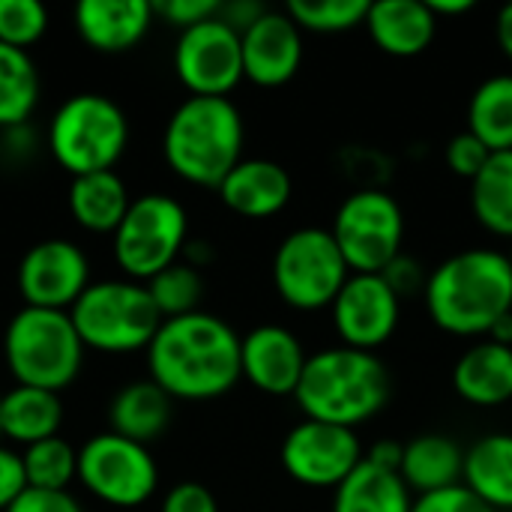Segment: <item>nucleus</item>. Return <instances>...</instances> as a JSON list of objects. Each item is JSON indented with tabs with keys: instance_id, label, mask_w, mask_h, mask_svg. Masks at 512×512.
<instances>
[{
	"instance_id": "1",
	"label": "nucleus",
	"mask_w": 512,
	"mask_h": 512,
	"mask_svg": "<svg viewBox=\"0 0 512 512\" xmlns=\"http://www.w3.org/2000/svg\"><path fill=\"white\" fill-rule=\"evenodd\" d=\"M147 369L171 399H219L243 378L240 336L207 312L168 318L147 348Z\"/></svg>"
},
{
	"instance_id": "2",
	"label": "nucleus",
	"mask_w": 512,
	"mask_h": 512,
	"mask_svg": "<svg viewBox=\"0 0 512 512\" xmlns=\"http://www.w3.org/2000/svg\"><path fill=\"white\" fill-rule=\"evenodd\" d=\"M426 312L450 336H489L512 312V264L498 249H465L438 264L423 288Z\"/></svg>"
},
{
	"instance_id": "3",
	"label": "nucleus",
	"mask_w": 512,
	"mask_h": 512,
	"mask_svg": "<svg viewBox=\"0 0 512 512\" xmlns=\"http://www.w3.org/2000/svg\"><path fill=\"white\" fill-rule=\"evenodd\" d=\"M393 393V378L384 360L372 351L348 345L309 354L300 387L294 393L306 420L354 429L378 417Z\"/></svg>"
},
{
	"instance_id": "4",
	"label": "nucleus",
	"mask_w": 512,
	"mask_h": 512,
	"mask_svg": "<svg viewBox=\"0 0 512 512\" xmlns=\"http://www.w3.org/2000/svg\"><path fill=\"white\" fill-rule=\"evenodd\" d=\"M243 135V117L228 96H189L165 126L162 153L180 180L219 189L243 159Z\"/></svg>"
},
{
	"instance_id": "5",
	"label": "nucleus",
	"mask_w": 512,
	"mask_h": 512,
	"mask_svg": "<svg viewBox=\"0 0 512 512\" xmlns=\"http://www.w3.org/2000/svg\"><path fill=\"white\" fill-rule=\"evenodd\" d=\"M3 357L21 387L60 393L78 378L84 342L69 312L24 306L6 327Z\"/></svg>"
},
{
	"instance_id": "6",
	"label": "nucleus",
	"mask_w": 512,
	"mask_h": 512,
	"mask_svg": "<svg viewBox=\"0 0 512 512\" xmlns=\"http://www.w3.org/2000/svg\"><path fill=\"white\" fill-rule=\"evenodd\" d=\"M126 144L129 120L123 108L102 93L69 96L48 126V150L72 177L114 171Z\"/></svg>"
},
{
	"instance_id": "7",
	"label": "nucleus",
	"mask_w": 512,
	"mask_h": 512,
	"mask_svg": "<svg viewBox=\"0 0 512 512\" xmlns=\"http://www.w3.org/2000/svg\"><path fill=\"white\" fill-rule=\"evenodd\" d=\"M69 318L84 342L105 354H129L150 348L162 327V315L141 282H90V288L69 309Z\"/></svg>"
},
{
	"instance_id": "8",
	"label": "nucleus",
	"mask_w": 512,
	"mask_h": 512,
	"mask_svg": "<svg viewBox=\"0 0 512 512\" xmlns=\"http://www.w3.org/2000/svg\"><path fill=\"white\" fill-rule=\"evenodd\" d=\"M189 219L171 195H141L129 204L120 228L114 231V258L135 282H150L165 267L177 264L186 249Z\"/></svg>"
},
{
	"instance_id": "9",
	"label": "nucleus",
	"mask_w": 512,
	"mask_h": 512,
	"mask_svg": "<svg viewBox=\"0 0 512 512\" xmlns=\"http://www.w3.org/2000/svg\"><path fill=\"white\" fill-rule=\"evenodd\" d=\"M351 270L330 228H297L273 255V285L279 297L303 312L333 306Z\"/></svg>"
},
{
	"instance_id": "10",
	"label": "nucleus",
	"mask_w": 512,
	"mask_h": 512,
	"mask_svg": "<svg viewBox=\"0 0 512 512\" xmlns=\"http://www.w3.org/2000/svg\"><path fill=\"white\" fill-rule=\"evenodd\" d=\"M330 234L351 273H384L402 255L405 213L390 192L360 189L339 204Z\"/></svg>"
},
{
	"instance_id": "11",
	"label": "nucleus",
	"mask_w": 512,
	"mask_h": 512,
	"mask_svg": "<svg viewBox=\"0 0 512 512\" xmlns=\"http://www.w3.org/2000/svg\"><path fill=\"white\" fill-rule=\"evenodd\" d=\"M78 480L102 504L132 510L153 498L159 468L144 444L102 432L78 450Z\"/></svg>"
},
{
	"instance_id": "12",
	"label": "nucleus",
	"mask_w": 512,
	"mask_h": 512,
	"mask_svg": "<svg viewBox=\"0 0 512 512\" xmlns=\"http://www.w3.org/2000/svg\"><path fill=\"white\" fill-rule=\"evenodd\" d=\"M363 444L354 429L318 420L297 423L282 441L285 474L309 489H339L363 462Z\"/></svg>"
},
{
	"instance_id": "13",
	"label": "nucleus",
	"mask_w": 512,
	"mask_h": 512,
	"mask_svg": "<svg viewBox=\"0 0 512 512\" xmlns=\"http://www.w3.org/2000/svg\"><path fill=\"white\" fill-rule=\"evenodd\" d=\"M174 72L192 96H228L243 81L240 33L219 15L180 30Z\"/></svg>"
},
{
	"instance_id": "14",
	"label": "nucleus",
	"mask_w": 512,
	"mask_h": 512,
	"mask_svg": "<svg viewBox=\"0 0 512 512\" xmlns=\"http://www.w3.org/2000/svg\"><path fill=\"white\" fill-rule=\"evenodd\" d=\"M399 315L402 297L381 273H351L330 306L333 330L342 345L372 354L393 339Z\"/></svg>"
},
{
	"instance_id": "15",
	"label": "nucleus",
	"mask_w": 512,
	"mask_h": 512,
	"mask_svg": "<svg viewBox=\"0 0 512 512\" xmlns=\"http://www.w3.org/2000/svg\"><path fill=\"white\" fill-rule=\"evenodd\" d=\"M90 288V264L69 240H42L18 264V291L24 306L69 312Z\"/></svg>"
},
{
	"instance_id": "16",
	"label": "nucleus",
	"mask_w": 512,
	"mask_h": 512,
	"mask_svg": "<svg viewBox=\"0 0 512 512\" xmlns=\"http://www.w3.org/2000/svg\"><path fill=\"white\" fill-rule=\"evenodd\" d=\"M243 78L258 87L288 84L303 63V30L285 9H267L240 33Z\"/></svg>"
},
{
	"instance_id": "17",
	"label": "nucleus",
	"mask_w": 512,
	"mask_h": 512,
	"mask_svg": "<svg viewBox=\"0 0 512 512\" xmlns=\"http://www.w3.org/2000/svg\"><path fill=\"white\" fill-rule=\"evenodd\" d=\"M309 354L300 339L279 324H261L240 336V372L267 396H294Z\"/></svg>"
},
{
	"instance_id": "18",
	"label": "nucleus",
	"mask_w": 512,
	"mask_h": 512,
	"mask_svg": "<svg viewBox=\"0 0 512 512\" xmlns=\"http://www.w3.org/2000/svg\"><path fill=\"white\" fill-rule=\"evenodd\" d=\"M153 18L156 9L150 0H81L75 6V30L99 54L135 48L147 36Z\"/></svg>"
},
{
	"instance_id": "19",
	"label": "nucleus",
	"mask_w": 512,
	"mask_h": 512,
	"mask_svg": "<svg viewBox=\"0 0 512 512\" xmlns=\"http://www.w3.org/2000/svg\"><path fill=\"white\" fill-rule=\"evenodd\" d=\"M291 174L273 159H240L219 183L222 204L246 219H270L291 201Z\"/></svg>"
},
{
	"instance_id": "20",
	"label": "nucleus",
	"mask_w": 512,
	"mask_h": 512,
	"mask_svg": "<svg viewBox=\"0 0 512 512\" xmlns=\"http://www.w3.org/2000/svg\"><path fill=\"white\" fill-rule=\"evenodd\" d=\"M453 390L474 408H498L512 399V348L483 339L453 366Z\"/></svg>"
},
{
	"instance_id": "21",
	"label": "nucleus",
	"mask_w": 512,
	"mask_h": 512,
	"mask_svg": "<svg viewBox=\"0 0 512 512\" xmlns=\"http://www.w3.org/2000/svg\"><path fill=\"white\" fill-rule=\"evenodd\" d=\"M366 27L372 42L390 57L423 54L438 30V18L429 3L420 0H378L369 6Z\"/></svg>"
},
{
	"instance_id": "22",
	"label": "nucleus",
	"mask_w": 512,
	"mask_h": 512,
	"mask_svg": "<svg viewBox=\"0 0 512 512\" xmlns=\"http://www.w3.org/2000/svg\"><path fill=\"white\" fill-rule=\"evenodd\" d=\"M465 450L447 435H420L405 444L399 477L417 495H432L441 489L462 486Z\"/></svg>"
},
{
	"instance_id": "23",
	"label": "nucleus",
	"mask_w": 512,
	"mask_h": 512,
	"mask_svg": "<svg viewBox=\"0 0 512 512\" xmlns=\"http://www.w3.org/2000/svg\"><path fill=\"white\" fill-rule=\"evenodd\" d=\"M462 486L495 512L512 510V432H495L471 444Z\"/></svg>"
},
{
	"instance_id": "24",
	"label": "nucleus",
	"mask_w": 512,
	"mask_h": 512,
	"mask_svg": "<svg viewBox=\"0 0 512 512\" xmlns=\"http://www.w3.org/2000/svg\"><path fill=\"white\" fill-rule=\"evenodd\" d=\"M108 423L114 435H123L147 447L171 423V396L150 378L132 381L111 399Z\"/></svg>"
},
{
	"instance_id": "25",
	"label": "nucleus",
	"mask_w": 512,
	"mask_h": 512,
	"mask_svg": "<svg viewBox=\"0 0 512 512\" xmlns=\"http://www.w3.org/2000/svg\"><path fill=\"white\" fill-rule=\"evenodd\" d=\"M129 192L117 171H96L72 177L69 210L72 219L93 234H114L129 210Z\"/></svg>"
},
{
	"instance_id": "26",
	"label": "nucleus",
	"mask_w": 512,
	"mask_h": 512,
	"mask_svg": "<svg viewBox=\"0 0 512 512\" xmlns=\"http://www.w3.org/2000/svg\"><path fill=\"white\" fill-rule=\"evenodd\" d=\"M63 423L60 396L39 387L15 384L9 393L0 396V435L15 444H39L57 435Z\"/></svg>"
},
{
	"instance_id": "27",
	"label": "nucleus",
	"mask_w": 512,
	"mask_h": 512,
	"mask_svg": "<svg viewBox=\"0 0 512 512\" xmlns=\"http://www.w3.org/2000/svg\"><path fill=\"white\" fill-rule=\"evenodd\" d=\"M414 492L399 471H387L363 459L354 474L336 489L333 512H411Z\"/></svg>"
},
{
	"instance_id": "28",
	"label": "nucleus",
	"mask_w": 512,
	"mask_h": 512,
	"mask_svg": "<svg viewBox=\"0 0 512 512\" xmlns=\"http://www.w3.org/2000/svg\"><path fill=\"white\" fill-rule=\"evenodd\" d=\"M471 210L486 231L512 240V150L492 153L471 180Z\"/></svg>"
},
{
	"instance_id": "29",
	"label": "nucleus",
	"mask_w": 512,
	"mask_h": 512,
	"mask_svg": "<svg viewBox=\"0 0 512 512\" xmlns=\"http://www.w3.org/2000/svg\"><path fill=\"white\" fill-rule=\"evenodd\" d=\"M468 132H474L492 153L512 150V75H492L474 90Z\"/></svg>"
},
{
	"instance_id": "30",
	"label": "nucleus",
	"mask_w": 512,
	"mask_h": 512,
	"mask_svg": "<svg viewBox=\"0 0 512 512\" xmlns=\"http://www.w3.org/2000/svg\"><path fill=\"white\" fill-rule=\"evenodd\" d=\"M39 99V72L27 51L0 42V129L12 132L27 123Z\"/></svg>"
},
{
	"instance_id": "31",
	"label": "nucleus",
	"mask_w": 512,
	"mask_h": 512,
	"mask_svg": "<svg viewBox=\"0 0 512 512\" xmlns=\"http://www.w3.org/2000/svg\"><path fill=\"white\" fill-rule=\"evenodd\" d=\"M21 465H24L27 489L69 492V483L78 480V450L60 435L24 447Z\"/></svg>"
},
{
	"instance_id": "32",
	"label": "nucleus",
	"mask_w": 512,
	"mask_h": 512,
	"mask_svg": "<svg viewBox=\"0 0 512 512\" xmlns=\"http://www.w3.org/2000/svg\"><path fill=\"white\" fill-rule=\"evenodd\" d=\"M159 315L168 321V318H180V315H192L198 312V303L204 297V282H201V273L186 264V261H177L171 267H165L162 273H156L150 282H144Z\"/></svg>"
},
{
	"instance_id": "33",
	"label": "nucleus",
	"mask_w": 512,
	"mask_h": 512,
	"mask_svg": "<svg viewBox=\"0 0 512 512\" xmlns=\"http://www.w3.org/2000/svg\"><path fill=\"white\" fill-rule=\"evenodd\" d=\"M369 0H291L285 12L300 30L309 33H345L366 24Z\"/></svg>"
},
{
	"instance_id": "34",
	"label": "nucleus",
	"mask_w": 512,
	"mask_h": 512,
	"mask_svg": "<svg viewBox=\"0 0 512 512\" xmlns=\"http://www.w3.org/2000/svg\"><path fill=\"white\" fill-rule=\"evenodd\" d=\"M48 30V12L39 0H0V42L27 51Z\"/></svg>"
},
{
	"instance_id": "35",
	"label": "nucleus",
	"mask_w": 512,
	"mask_h": 512,
	"mask_svg": "<svg viewBox=\"0 0 512 512\" xmlns=\"http://www.w3.org/2000/svg\"><path fill=\"white\" fill-rule=\"evenodd\" d=\"M489 156H492V150L468 129L453 135L447 144V165L456 177H465V180H474L483 171V165L489 162Z\"/></svg>"
},
{
	"instance_id": "36",
	"label": "nucleus",
	"mask_w": 512,
	"mask_h": 512,
	"mask_svg": "<svg viewBox=\"0 0 512 512\" xmlns=\"http://www.w3.org/2000/svg\"><path fill=\"white\" fill-rule=\"evenodd\" d=\"M411 512H495L492 507H486L471 489L465 486H453V489H441L432 495H420L414 501Z\"/></svg>"
},
{
	"instance_id": "37",
	"label": "nucleus",
	"mask_w": 512,
	"mask_h": 512,
	"mask_svg": "<svg viewBox=\"0 0 512 512\" xmlns=\"http://www.w3.org/2000/svg\"><path fill=\"white\" fill-rule=\"evenodd\" d=\"M156 15H162L168 24L189 30L207 18H216L222 3L219 0H165V3H153Z\"/></svg>"
},
{
	"instance_id": "38",
	"label": "nucleus",
	"mask_w": 512,
	"mask_h": 512,
	"mask_svg": "<svg viewBox=\"0 0 512 512\" xmlns=\"http://www.w3.org/2000/svg\"><path fill=\"white\" fill-rule=\"evenodd\" d=\"M162 512H219V504L213 498V492L201 483H177L165 501Z\"/></svg>"
},
{
	"instance_id": "39",
	"label": "nucleus",
	"mask_w": 512,
	"mask_h": 512,
	"mask_svg": "<svg viewBox=\"0 0 512 512\" xmlns=\"http://www.w3.org/2000/svg\"><path fill=\"white\" fill-rule=\"evenodd\" d=\"M6 512H84L69 492L24 489Z\"/></svg>"
},
{
	"instance_id": "40",
	"label": "nucleus",
	"mask_w": 512,
	"mask_h": 512,
	"mask_svg": "<svg viewBox=\"0 0 512 512\" xmlns=\"http://www.w3.org/2000/svg\"><path fill=\"white\" fill-rule=\"evenodd\" d=\"M27 489V477H24V465L21 456L0 447V512L12 507V501Z\"/></svg>"
},
{
	"instance_id": "41",
	"label": "nucleus",
	"mask_w": 512,
	"mask_h": 512,
	"mask_svg": "<svg viewBox=\"0 0 512 512\" xmlns=\"http://www.w3.org/2000/svg\"><path fill=\"white\" fill-rule=\"evenodd\" d=\"M381 276L387 279V285H390L399 297H408V294H414V291H423V288H426V279H429V276H423L420 264H417L414 258H408V255H399Z\"/></svg>"
},
{
	"instance_id": "42",
	"label": "nucleus",
	"mask_w": 512,
	"mask_h": 512,
	"mask_svg": "<svg viewBox=\"0 0 512 512\" xmlns=\"http://www.w3.org/2000/svg\"><path fill=\"white\" fill-rule=\"evenodd\" d=\"M264 12H267V6H261V3L237 0V3H225V6L219 9V18H222L225 24H231L237 33H243V30H246L249 24H255Z\"/></svg>"
},
{
	"instance_id": "43",
	"label": "nucleus",
	"mask_w": 512,
	"mask_h": 512,
	"mask_svg": "<svg viewBox=\"0 0 512 512\" xmlns=\"http://www.w3.org/2000/svg\"><path fill=\"white\" fill-rule=\"evenodd\" d=\"M402 450L405 444H396V441H378L372 444V450L366 453V459L378 468H387V471H399L402 465Z\"/></svg>"
},
{
	"instance_id": "44",
	"label": "nucleus",
	"mask_w": 512,
	"mask_h": 512,
	"mask_svg": "<svg viewBox=\"0 0 512 512\" xmlns=\"http://www.w3.org/2000/svg\"><path fill=\"white\" fill-rule=\"evenodd\" d=\"M495 36H498V45H501L504 57L512 60V3L501 6L498 21H495Z\"/></svg>"
},
{
	"instance_id": "45",
	"label": "nucleus",
	"mask_w": 512,
	"mask_h": 512,
	"mask_svg": "<svg viewBox=\"0 0 512 512\" xmlns=\"http://www.w3.org/2000/svg\"><path fill=\"white\" fill-rule=\"evenodd\" d=\"M429 9L435 12V18L444 15H465L474 9V0H429Z\"/></svg>"
},
{
	"instance_id": "46",
	"label": "nucleus",
	"mask_w": 512,
	"mask_h": 512,
	"mask_svg": "<svg viewBox=\"0 0 512 512\" xmlns=\"http://www.w3.org/2000/svg\"><path fill=\"white\" fill-rule=\"evenodd\" d=\"M489 339H492V342H498V345H510L512 348V312H507V315L492 327Z\"/></svg>"
},
{
	"instance_id": "47",
	"label": "nucleus",
	"mask_w": 512,
	"mask_h": 512,
	"mask_svg": "<svg viewBox=\"0 0 512 512\" xmlns=\"http://www.w3.org/2000/svg\"><path fill=\"white\" fill-rule=\"evenodd\" d=\"M507 255H510V264H512V246H510V252H507Z\"/></svg>"
}]
</instances>
